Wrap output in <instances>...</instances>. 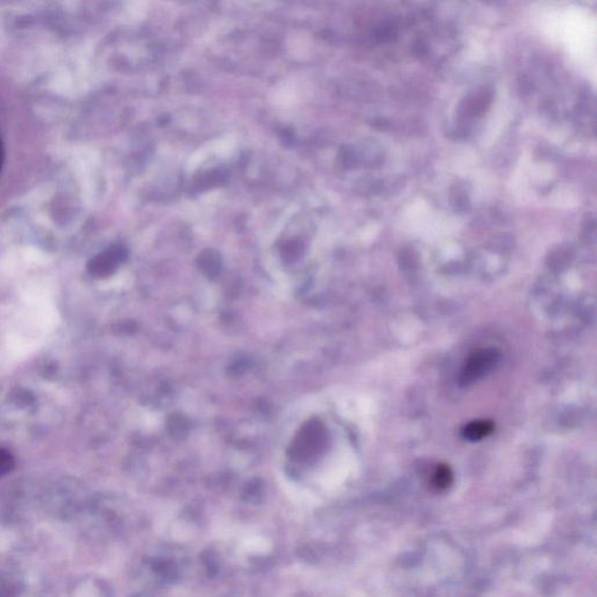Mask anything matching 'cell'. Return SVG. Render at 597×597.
<instances>
[{"label": "cell", "mask_w": 597, "mask_h": 597, "mask_svg": "<svg viewBox=\"0 0 597 597\" xmlns=\"http://www.w3.org/2000/svg\"><path fill=\"white\" fill-rule=\"evenodd\" d=\"M14 466L13 455L9 451L0 447V478L11 473L14 470Z\"/></svg>", "instance_id": "obj_4"}, {"label": "cell", "mask_w": 597, "mask_h": 597, "mask_svg": "<svg viewBox=\"0 0 597 597\" xmlns=\"http://www.w3.org/2000/svg\"><path fill=\"white\" fill-rule=\"evenodd\" d=\"M2 163H3V146L2 143H0V167H2Z\"/></svg>", "instance_id": "obj_6"}, {"label": "cell", "mask_w": 597, "mask_h": 597, "mask_svg": "<svg viewBox=\"0 0 597 597\" xmlns=\"http://www.w3.org/2000/svg\"><path fill=\"white\" fill-rule=\"evenodd\" d=\"M501 361V354L497 349H479L471 354L464 363L459 376L460 386H470L478 383L487 374L496 368Z\"/></svg>", "instance_id": "obj_1"}, {"label": "cell", "mask_w": 597, "mask_h": 597, "mask_svg": "<svg viewBox=\"0 0 597 597\" xmlns=\"http://www.w3.org/2000/svg\"><path fill=\"white\" fill-rule=\"evenodd\" d=\"M201 260L202 268L208 275H216L220 270V259H217V256H214L212 251L206 252V256H202Z\"/></svg>", "instance_id": "obj_5"}, {"label": "cell", "mask_w": 597, "mask_h": 597, "mask_svg": "<svg viewBox=\"0 0 597 597\" xmlns=\"http://www.w3.org/2000/svg\"><path fill=\"white\" fill-rule=\"evenodd\" d=\"M454 481V475L450 466L441 463L436 466L435 470L432 474V486L435 489L439 491L447 490Z\"/></svg>", "instance_id": "obj_3"}, {"label": "cell", "mask_w": 597, "mask_h": 597, "mask_svg": "<svg viewBox=\"0 0 597 597\" xmlns=\"http://www.w3.org/2000/svg\"><path fill=\"white\" fill-rule=\"evenodd\" d=\"M495 424L491 420H475L463 428L462 436L470 443L487 438L494 432Z\"/></svg>", "instance_id": "obj_2"}]
</instances>
